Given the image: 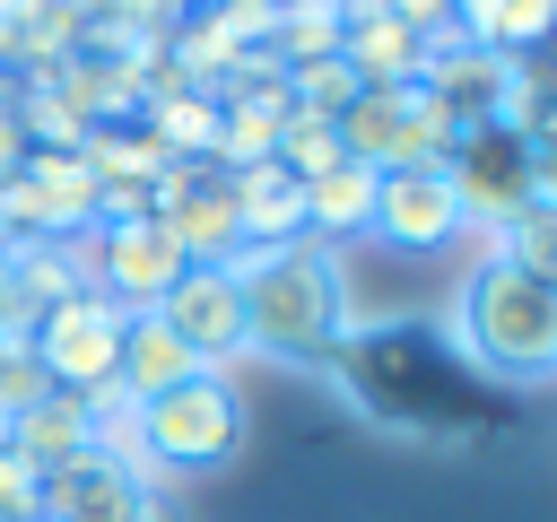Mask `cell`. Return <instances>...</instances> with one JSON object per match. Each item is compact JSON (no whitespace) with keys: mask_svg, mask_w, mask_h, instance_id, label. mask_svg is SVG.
Returning <instances> with one entry per match:
<instances>
[{"mask_svg":"<svg viewBox=\"0 0 557 522\" xmlns=\"http://www.w3.org/2000/svg\"><path fill=\"white\" fill-rule=\"evenodd\" d=\"M235 287H244V331L261 357L313 365L348 348V278L339 252L296 235V244H244L235 252Z\"/></svg>","mask_w":557,"mask_h":522,"instance_id":"cell-1","label":"cell"},{"mask_svg":"<svg viewBox=\"0 0 557 522\" xmlns=\"http://www.w3.org/2000/svg\"><path fill=\"white\" fill-rule=\"evenodd\" d=\"M453 339L496 383H557V278L487 252L453 296Z\"/></svg>","mask_w":557,"mask_h":522,"instance_id":"cell-2","label":"cell"},{"mask_svg":"<svg viewBox=\"0 0 557 522\" xmlns=\"http://www.w3.org/2000/svg\"><path fill=\"white\" fill-rule=\"evenodd\" d=\"M139 444H148V470L209 478L244 452V391L226 374H183L174 391L139 400Z\"/></svg>","mask_w":557,"mask_h":522,"instance_id":"cell-3","label":"cell"},{"mask_svg":"<svg viewBox=\"0 0 557 522\" xmlns=\"http://www.w3.org/2000/svg\"><path fill=\"white\" fill-rule=\"evenodd\" d=\"M418 87H426L461 130H522V113H531V61H505V52L461 44V35H435V44H426Z\"/></svg>","mask_w":557,"mask_h":522,"instance_id":"cell-4","label":"cell"},{"mask_svg":"<svg viewBox=\"0 0 557 522\" xmlns=\"http://www.w3.org/2000/svg\"><path fill=\"white\" fill-rule=\"evenodd\" d=\"M122 304H104L96 287L87 296H70V304H52V313H35L26 322V348H35V365H44V383L52 391H104L113 383V357H122Z\"/></svg>","mask_w":557,"mask_h":522,"instance_id":"cell-5","label":"cell"},{"mask_svg":"<svg viewBox=\"0 0 557 522\" xmlns=\"http://www.w3.org/2000/svg\"><path fill=\"white\" fill-rule=\"evenodd\" d=\"M148 217L174 235L183 261H235L244 217H235V174L226 165H165L148 183Z\"/></svg>","mask_w":557,"mask_h":522,"instance_id":"cell-6","label":"cell"},{"mask_svg":"<svg viewBox=\"0 0 557 522\" xmlns=\"http://www.w3.org/2000/svg\"><path fill=\"white\" fill-rule=\"evenodd\" d=\"M157 322H165V331L191 348V365H200V374H226V365L252 348V331H244V287H235V261H191V270L165 287Z\"/></svg>","mask_w":557,"mask_h":522,"instance_id":"cell-7","label":"cell"},{"mask_svg":"<svg viewBox=\"0 0 557 522\" xmlns=\"http://www.w3.org/2000/svg\"><path fill=\"white\" fill-rule=\"evenodd\" d=\"M191 261L174 252V235L157 217H131V226H87V287L122 313H157L165 287L183 278Z\"/></svg>","mask_w":557,"mask_h":522,"instance_id":"cell-8","label":"cell"},{"mask_svg":"<svg viewBox=\"0 0 557 522\" xmlns=\"http://www.w3.org/2000/svg\"><path fill=\"white\" fill-rule=\"evenodd\" d=\"M9 191V244L26 235H87L96 226V174L78 165V148H26Z\"/></svg>","mask_w":557,"mask_h":522,"instance_id":"cell-9","label":"cell"},{"mask_svg":"<svg viewBox=\"0 0 557 522\" xmlns=\"http://www.w3.org/2000/svg\"><path fill=\"white\" fill-rule=\"evenodd\" d=\"M366 235L392 244V252H435V244L470 235L461 226V200H453V174L444 165H383L374 174V226Z\"/></svg>","mask_w":557,"mask_h":522,"instance_id":"cell-10","label":"cell"},{"mask_svg":"<svg viewBox=\"0 0 557 522\" xmlns=\"http://www.w3.org/2000/svg\"><path fill=\"white\" fill-rule=\"evenodd\" d=\"M453 200H461V226H505L522 200H531V157H522V130H461L453 157Z\"/></svg>","mask_w":557,"mask_h":522,"instance_id":"cell-11","label":"cell"},{"mask_svg":"<svg viewBox=\"0 0 557 522\" xmlns=\"http://www.w3.org/2000/svg\"><path fill=\"white\" fill-rule=\"evenodd\" d=\"M44 522H157V487L148 470H122L104 452H78L61 470H44Z\"/></svg>","mask_w":557,"mask_h":522,"instance_id":"cell-12","label":"cell"},{"mask_svg":"<svg viewBox=\"0 0 557 522\" xmlns=\"http://www.w3.org/2000/svg\"><path fill=\"white\" fill-rule=\"evenodd\" d=\"M339 61H348V78H357V87H418L426 44H418L400 17L366 9V17H348V26H339Z\"/></svg>","mask_w":557,"mask_h":522,"instance_id":"cell-13","label":"cell"},{"mask_svg":"<svg viewBox=\"0 0 557 522\" xmlns=\"http://www.w3.org/2000/svg\"><path fill=\"white\" fill-rule=\"evenodd\" d=\"M139 130L157 139L165 165H218V96L209 87H165L139 104Z\"/></svg>","mask_w":557,"mask_h":522,"instance_id":"cell-14","label":"cell"},{"mask_svg":"<svg viewBox=\"0 0 557 522\" xmlns=\"http://www.w3.org/2000/svg\"><path fill=\"white\" fill-rule=\"evenodd\" d=\"M366 226H374V165H331V174H313L305 183V235L313 244H366Z\"/></svg>","mask_w":557,"mask_h":522,"instance_id":"cell-15","label":"cell"},{"mask_svg":"<svg viewBox=\"0 0 557 522\" xmlns=\"http://www.w3.org/2000/svg\"><path fill=\"white\" fill-rule=\"evenodd\" d=\"M235 217H244V244H296L305 235V183L270 157V165H244L235 174Z\"/></svg>","mask_w":557,"mask_h":522,"instance_id":"cell-16","label":"cell"},{"mask_svg":"<svg viewBox=\"0 0 557 522\" xmlns=\"http://www.w3.org/2000/svg\"><path fill=\"white\" fill-rule=\"evenodd\" d=\"M183 374H200L191 365V348L157 322V313H131L122 322V357H113V383L131 391V400H157V391H174Z\"/></svg>","mask_w":557,"mask_h":522,"instance_id":"cell-17","label":"cell"},{"mask_svg":"<svg viewBox=\"0 0 557 522\" xmlns=\"http://www.w3.org/2000/svg\"><path fill=\"white\" fill-rule=\"evenodd\" d=\"M9 452H26L35 470H61V461L96 452V435H87V400H78V391H44L35 409L9 418Z\"/></svg>","mask_w":557,"mask_h":522,"instance_id":"cell-18","label":"cell"},{"mask_svg":"<svg viewBox=\"0 0 557 522\" xmlns=\"http://www.w3.org/2000/svg\"><path fill=\"white\" fill-rule=\"evenodd\" d=\"M339 26H348L339 0H278V17H270V52H278V70L331 61V52H339Z\"/></svg>","mask_w":557,"mask_h":522,"instance_id":"cell-19","label":"cell"},{"mask_svg":"<svg viewBox=\"0 0 557 522\" xmlns=\"http://www.w3.org/2000/svg\"><path fill=\"white\" fill-rule=\"evenodd\" d=\"M78 165H87L96 183H157V174H165V157H157V139H148L139 122H96V130L78 139Z\"/></svg>","mask_w":557,"mask_h":522,"instance_id":"cell-20","label":"cell"},{"mask_svg":"<svg viewBox=\"0 0 557 522\" xmlns=\"http://www.w3.org/2000/svg\"><path fill=\"white\" fill-rule=\"evenodd\" d=\"M496 252L522 261V270H540V278H557V209H548V200H522V209L496 226Z\"/></svg>","mask_w":557,"mask_h":522,"instance_id":"cell-21","label":"cell"},{"mask_svg":"<svg viewBox=\"0 0 557 522\" xmlns=\"http://www.w3.org/2000/svg\"><path fill=\"white\" fill-rule=\"evenodd\" d=\"M522 157H531V200L557 209V87L531 78V113H522Z\"/></svg>","mask_w":557,"mask_h":522,"instance_id":"cell-22","label":"cell"},{"mask_svg":"<svg viewBox=\"0 0 557 522\" xmlns=\"http://www.w3.org/2000/svg\"><path fill=\"white\" fill-rule=\"evenodd\" d=\"M278 165L296 174V183H313V174H331V165H348V148H339V130L331 122H287V139H278Z\"/></svg>","mask_w":557,"mask_h":522,"instance_id":"cell-23","label":"cell"},{"mask_svg":"<svg viewBox=\"0 0 557 522\" xmlns=\"http://www.w3.org/2000/svg\"><path fill=\"white\" fill-rule=\"evenodd\" d=\"M52 383H44V365H35V348H26V331H0V418H17V409H35Z\"/></svg>","mask_w":557,"mask_h":522,"instance_id":"cell-24","label":"cell"},{"mask_svg":"<svg viewBox=\"0 0 557 522\" xmlns=\"http://www.w3.org/2000/svg\"><path fill=\"white\" fill-rule=\"evenodd\" d=\"M35 505H44V470L0 444V522H9V513H35Z\"/></svg>","mask_w":557,"mask_h":522,"instance_id":"cell-25","label":"cell"},{"mask_svg":"<svg viewBox=\"0 0 557 522\" xmlns=\"http://www.w3.org/2000/svg\"><path fill=\"white\" fill-rule=\"evenodd\" d=\"M0 331H26V304H17V261L0 244Z\"/></svg>","mask_w":557,"mask_h":522,"instance_id":"cell-26","label":"cell"},{"mask_svg":"<svg viewBox=\"0 0 557 522\" xmlns=\"http://www.w3.org/2000/svg\"><path fill=\"white\" fill-rule=\"evenodd\" d=\"M17 157H26V130H17V113H9V104H0V183H9V174H17Z\"/></svg>","mask_w":557,"mask_h":522,"instance_id":"cell-27","label":"cell"},{"mask_svg":"<svg viewBox=\"0 0 557 522\" xmlns=\"http://www.w3.org/2000/svg\"><path fill=\"white\" fill-rule=\"evenodd\" d=\"M9 522H44V513H9Z\"/></svg>","mask_w":557,"mask_h":522,"instance_id":"cell-28","label":"cell"}]
</instances>
